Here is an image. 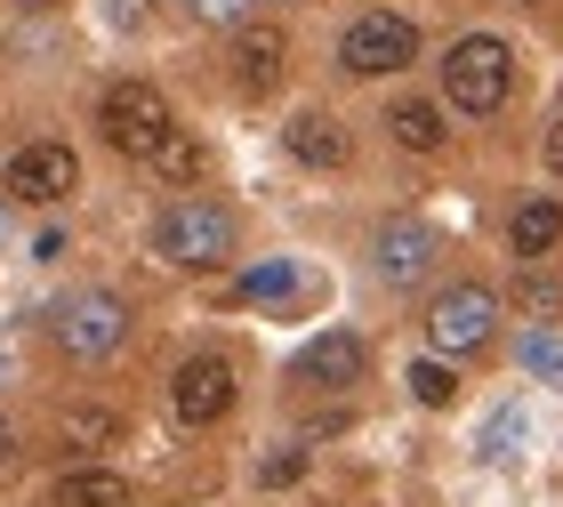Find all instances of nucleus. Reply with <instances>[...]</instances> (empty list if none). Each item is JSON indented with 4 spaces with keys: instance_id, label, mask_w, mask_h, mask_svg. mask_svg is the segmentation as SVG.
Instances as JSON below:
<instances>
[{
    "instance_id": "obj_12",
    "label": "nucleus",
    "mask_w": 563,
    "mask_h": 507,
    "mask_svg": "<svg viewBox=\"0 0 563 507\" xmlns=\"http://www.w3.org/2000/svg\"><path fill=\"white\" fill-rule=\"evenodd\" d=\"M48 507H130V484L113 467H65L48 484Z\"/></svg>"
},
{
    "instance_id": "obj_19",
    "label": "nucleus",
    "mask_w": 563,
    "mask_h": 507,
    "mask_svg": "<svg viewBox=\"0 0 563 507\" xmlns=\"http://www.w3.org/2000/svg\"><path fill=\"white\" fill-rule=\"evenodd\" d=\"M411 395L427 403V411H443V403L459 395V371L443 363V354H427V363H411Z\"/></svg>"
},
{
    "instance_id": "obj_18",
    "label": "nucleus",
    "mask_w": 563,
    "mask_h": 507,
    "mask_svg": "<svg viewBox=\"0 0 563 507\" xmlns=\"http://www.w3.org/2000/svg\"><path fill=\"white\" fill-rule=\"evenodd\" d=\"M153 169H162V177H177V186H186V177H201V145L186 137V130H169L162 145H153V154H145Z\"/></svg>"
},
{
    "instance_id": "obj_7",
    "label": "nucleus",
    "mask_w": 563,
    "mask_h": 507,
    "mask_svg": "<svg viewBox=\"0 0 563 507\" xmlns=\"http://www.w3.org/2000/svg\"><path fill=\"white\" fill-rule=\"evenodd\" d=\"M16 201H33V210H48V201H65L73 186H81V154L57 137H33L24 154H9V177H0Z\"/></svg>"
},
{
    "instance_id": "obj_1",
    "label": "nucleus",
    "mask_w": 563,
    "mask_h": 507,
    "mask_svg": "<svg viewBox=\"0 0 563 507\" xmlns=\"http://www.w3.org/2000/svg\"><path fill=\"white\" fill-rule=\"evenodd\" d=\"M507 89H516V48H507L499 33H467V41H451V57H443V97L459 113H499L507 106Z\"/></svg>"
},
{
    "instance_id": "obj_27",
    "label": "nucleus",
    "mask_w": 563,
    "mask_h": 507,
    "mask_svg": "<svg viewBox=\"0 0 563 507\" xmlns=\"http://www.w3.org/2000/svg\"><path fill=\"white\" fill-rule=\"evenodd\" d=\"M0 378H9V363H0Z\"/></svg>"
},
{
    "instance_id": "obj_5",
    "label": "nucleus",
    "mask_w": 563,
    "mask_h": 507,
    "mask_svg": "<svg viewBox=\"0 0 563 507\" xmlns=\"http://www.w3.org/2000/svg\"><path fill=\"white\" fill-rule=\"evenodd\" d=\"M121 339H130V307L113 290H81L57 307V346L73 363H106V354H121Z\"/></svg>"
},
{
    "instance_id": "obj_14",
    "label": "nucleus",
    "mask_w": 563,
    "mask_h": 507,
    "mask_svg": "<svg viewBox=\"0 0 563 507\" xmlns=\"http://www.w3.org/2000/svg\"><path fill=\"white\" fill-rule=\"evenodd\" d=\"M563 242V201H523L516 210V225H507V250H516V258H548V250Z\"/></svg>"
},
{
    "instance_id": "obj_22",
    "label": "nucleus",
    "mask_w": 563,
    "mask_h": 507,
    "mask_svg": "<svg viewBox=\"0 0 563 507\" xmlns=\"http://www.w3.org/2000/svg\"><path fill=\"white\" fill-rule=\"evenodd\" d=\"M516 307H531V315H563V290H555V283H540V274H531V283L516 290Z\"/></svg>"
},
{
    "instance_id": "obj_8",
    "label": "nucleus",
    "mask_w": 563,
    "mask_h": 507,
    "mask_svg": "<svg viewBox=\"0 0 563 507\" xmlns=\"http://www.w3.org/2000/svg\"><path fill=\"white\" fill-rule=\"evenodd\" d=\"M169 411L186 427H218L225 411H234V363H225V354H194V363H177Z\"/></svg>"
},
{
    "instance_id": "obj_2",
    "label": "nucleus",
    "mask_w": 563,
    "mask_h": 507,
    "mask_svg": "<svg viewBox=\"0 0 563 507\" xmlns=\"http://www.w3.org/2000/svg\"><path fill=\"white\" fill-rule=\"evenodd\" d=\"M153 250H162L169 266H194V274H210L234 258V210H218V201H169L162 218H153Z\"/></svg>"
},
{
    "instance_id": "obj_26",
    "label": "nucleus",
    "mask_w": 563,
    "mask_h": 507,
    "mask_svg": "<svg viewBox=\"0 0 563 507\" xmlns=\"http://www.w3.org/2000/svg\"><path fill=\"white\" fill-rule=\"evenodd\" d=\"M24 9H48V0H24Z\"/></svg>"
},
{
    "instance_id": "obj_10",
    "label": "nucleus",
    "mask_w": 563,
    "mask_h": 507,
    "mask_svg": "<svg viewBox=\"0 0 563 507\" xmlns=\"http://www.w3.org/2000/svg\"><path fill=\"white\" fill-rule=\"evenodd\" d=\"M363 363H371V354H363V339H354V331H322L314 346L298 354V378H306V387H354Z\"/></svg>"
},
{
    "instance_id": "obj_24",
    "label": "nucleus",
    "mask_w": 563,
    "mask_h": 507,
    "mask_svg": "<svg viewBox=\"0 0 563 507\" xmlns=\"http://www.w3.org/2000/svg\"><path fill=\"white\" fill-rule=\"evenodd\" d=\"M548 169H555V177H563V113H555V121H548Z\"/></svg>"
},
{
    "instance_id": "obj_17",
    "label": "nucleus",
    "mask_w": 563,
    "mask_h": 507,
    "mask_svg": "<svg viewBox=\"0 0 563 507\" xmlns=\"http://www.w3.org/2000/svg\"><path fill=\"white\" fill-rule=\"evenodd\" d=\"M57 443H65V451H113V443H121V419L97 411V403H73V411L57 419Z\"/></svg>"
},
{
    "instance_id": "obj_11",
    "label": "nucleus",
    "mask_w": 563,
    "mask_h": 507,
    "mask_svg": "<svg viewBox=\"0 0 563 507\" xmlns=\"http://www.w3.org/2000/svg\"><path fill=\"white\" fill-rule=\"evenodd\" d=\"M282 57H290V41L274 33V24H242V41H234V81L258 97V89H274L282 81Z\"/></svg>"
},
{
    "instance_id": "obj_3",
    "label": "nucleus",
    "mask_w": 563,
    "mask_h": 507,
    "mask_svg": "<svg viewBox=\"0 0 563 507\" xmlns=\"http://www.w3.org/2000/svg\"><path fill=\"white\" fill-rule=\"evenodd\" d=\"M97 130H106L113 154L145 162L153 145L177 130V113H169V97L153 89V81H113V89H106V106H97Z\"/></svg>"
},
{
    "instance_id": "obj_16",
    "label": "nucleus",
    "mask_w": 563,
    "mask_h": 507,
    "mask_svg": "<svg viewBox=\"0 0 563 507\" xmlns=\"http://www.w3.org/2000/svg\"><path fill=\"white\" fill-rule=\"evenodd\" d=\"M298 290H306L298 258H266V266H250L242 283H234V298H242V307H282V298H298Z\"/></svg>"
},
{
    "instance_id": "obj_23",
    "label": "nucleus",
    "mask_w": 563,
    "mask_h": 507,
    "mask_svg": "<svg viewBox=\"0 0 563 507\" xmlns=\"http://www.w3.org/2000/svg\"><path fill=\"white\" fill-rule=\"evenodd\" d=\"M531 371H548V378H563V346H555V339H531Z\"/></svg>"
},
{
    "instance_id": "obj_15",
    "label": "nucleus",
    "mask_w": 563,
    "mask_h": 507,
    "mask_svg": "<svg viewBox=\"0 0 563 507\" xmlns=\"http://www.w3.org/2000/svg\"><path fill=\"white\" fill-rule=\"evenodd\" d=\"M387 130H395L402 154H443V106H427V97H402L387 113Z\"/></svg>"
},
{
    "instance_id": "obj_13",
    "label": "nucleus",
    "mask_w": 563,
    "mask_h": 507,
    "mask_svg": "<svg viewBox=\"0 0 563 507\" xmlns=\"http://www.w3.org/2000/svg\"><path fill=\"white\" fill-rule=\"evenodd\" d=\"M290 154L306 162V169H346V130L330 113H298L290 121Z\"/></svg>"
},
{
    "instance_id": "obj_6",
    "label": "nucleus",
    "mask_w": 563,
    "mask_h": 507,
    "mask_svg": "<svg viewBox=\"0 0 563 507\" xmlns=\"http://www.w3.org/2000/svg\"><path fill=\"white\" fill-rule=\"evenodd\" d=\"M492 322H499L492 290H483V283H451L427 307V346L434 354H475V346H492Z\"/></svg>"
},
{
    "instance_id": "obj_4",
    "label": "nucleus",
    "mask_w": 563,
    "mask_h": 507,
    "mask_svg": "<svg viewBox=\"0 0 563 507\" xmlns=\"http://www.w3.org/2000/svg\"><path fill=\"white\" fill-rule=\"evenodd\" d=\"M419 57V24L411 16H395V9H363L346 24V41H339V65L354 73V81H378V73H402Z\"/></svg>"
},
{
    "instance_id": "obj_20",
    "label": "nucleus",
    "mask_w": 563,
    "mask_h": 507,
    "mask_svg": "<svg viewBox=\"0 0 563 507\" xmlns=\"http://www.w3.org/2000/svg\"><path fill=\"white\" fill-rule=\"evenodd\" d=\"M298 475H306V451H274V460L258 467V484H266V492H290Z\"/></svg>"
},
{
    "instance_id": "obj_21",
    "label": "nucleus",
    "mask_w": 563,
    "mask_h": 507,
    "mask_svg": "<svg viewBox=\"0 0 563 507\" xmlns=\"http://www.w3.org/2000/svg\"><path fill=\"white\" fill-rule=\"evenodd\" d=\"M186 9H194L201 24H250V9H258V0H186Z\"/></svg>"
},
{
    "instance_id": "obj_25",
    "label": "nucleus",
    "mask_w": 563,
    "mask_h": 507,
    "mask_svg": "<svg viewBox=\"0 0 563 507\" xmlns=\"http://www.w3.org/2000/svg\"><path fill=\"white\" fill-rule=\"evenodd\" d=\"M9 460H16V427L0 419V467H9Z\"/></svg>"
},
{
    "instance_id": "obj_9",
    "label": "nucleus",
    "mask_w": 563,
    "mask_h": 507,
    "mask_svg": "<svg viewBox=\"0 0 563 507\" xmlns=\"http://www.w3.org/2000/svg\"><path fill=\"white\" fill-rule=\"evenodd\" d=\"M371 258H378V283L411 290V283H427V274H434V258H443V234L419 225V218H395V225H378Z\"/></svg>"
}]
</instances>
